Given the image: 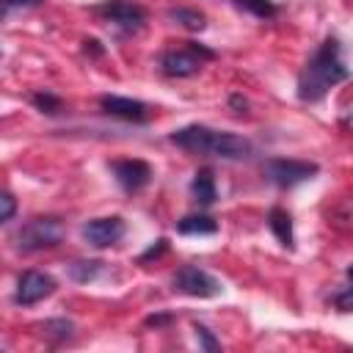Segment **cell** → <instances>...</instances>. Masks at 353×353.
Instances as JSON below:
<instances>
[{
	"label": "cell",
	"instance_id": "1",
	"mask_svg": "<svg viewBox=\"0 0 353 353\" xmlns=\"http://www.w3.org/2000/svg\"><path fill=\"white\" fill-rule=\"evenodd\" d=\"M345 77H347V66L342 61V47L336 39H325L298 74V97L303 102H317Z\"/></svg>",
	"mask_w": 353,
	"mask_h": 353
},
{
	"label": "cell",
	"instance_id": "2",
	"mask_svg": "<svg viewBox=\"0 0 353 353\" xmlns=\"http://www.w3.org/2000/svg\"><path fill=\"white\" fill-rule=\"evenodd\" d=\"M168 141L190 154H207V157H221V160H243L254 152L251 141L234 132L212 130L204 124H188L179 127L168 135Z\"/></svg>",
	"mask_w": 353,
	"mask_h": 353
},
{
	"label": "cell",
	"instance_id": "3",
	"mask_svg": "<svg viewBox=\"0 0 353 353\" xmlns=\"http://www.w3.org/2000/svg\"><path fill=\"white\" fill-rule=\"evenodd\" d=\"M63 223L61 218L55 215H39V218H30L28 223L19 226V232L14 234V245L22 251V254H33V251H44V248H52L63 240Z\"/></svg>",
	"mask_w": 353,
	"mask_h": 353
},
{
	"label": "cell",
	"instance_id": "4",
	"mask_svg": "<svg viewBox=\"0 0 353 353\" xmlns=\"http://www.w3.org/2000/svg\"><path fill=\"white\" fill-rule=\"evenodd\" d=\"M212 58H215V52L207 50L204 44L182 41V47H171L160 55V72L168 74V77H190Z\"/></svg>",
	"mask_w": 353,
	"mask_h": 353
},
{
	"label": "cell",
	"instance_id": "5",
	"mask_svg": "<svg viewBox=\"0 0 353 353\" xmlns=\"http://www.w3.org/2000/svg\"><path fill=\"white\" fill-rule=\"evenodd\" d=\"M171 287L176 292H182V295H190V298H215L223 290L221 281L212 273H207L204 268H199V265H182L171 276Z\"/></svg>",
	"mask_w": 353,
	"mask_h": 353
},
{
	"label": "cell",
	"instance_id": "6",
	"mask_svg": "<svg viewBox=\"0 0 353 353\" xmlns=\"http://www.w3.org/2000/svg\"><path fill=\"white\" fill-rule=\"evenodd\" d=\"M265 176L279 185V188H292V185H301L306 179H312L317 174V163H309V160H287V157H273L265 163Z\"/></svg>",
	"mask_w": 353,
	"mask_h": 353
},
{
	"label": "cell",
	"instance_id": "7",
	"mask_svg": "<svg viewBox=\"0 0 353 353\" xmlns=\"http://www.w3.org/2000/svg\"><path fill=\"white\" fill-rule=\"evenodd\" d=\"M94 11H97L102 19L113 22L116 28L127 30V33L141 30L143 22H146V8L138 6V3H132V0H105V3H99Z\"/></svg>",
	"mask_w": 353,
	"mask_h": 353
},
{
	"label": "cell",
	"instance_id": "8",
	"mask_svg": "<svg viewBox=\"0 0 353 353\" xmlns=\"http://www.w3.org/2000/svg\"><path fill=\"white\" fill-rule=\"evenodd\" d=\"M55 279L50 273H41V270H25L17 281V292H14V301L19 306H33L44 298H50L55 292Z\"/></svg>",
	"mask_w": 353,
	"mask_h": 353
},
{
	"label": "cell",
	"instance_id": "9",
	"mask_svg": "<svg viewBox=\"0 0 353 353\" xmlns=\"http://www.w3.org/2000/svg\"><path fill=\"white\" fill-rule=\"evenodd\" d=\"M127 226L119 215H108V218H94L88 223H83V237L88 245L94 248H108L113 243H119L124 237Z\"/></svg>",
	"mask_w": 353,
	"mask_h": 353
},
{
	"label": "cell",
	"instance_id": "10",
	"mask_svg": "<svg viewBox=\"0 0 353 353\" xmlns=\"http://www.w3.org/2000/svg\"><path fill=\"white\" fill-rule=\"evenodd\" d=\"M110 168H113V174H116V182H119L124 190H130V193L141 190V188L152 179V165H149L146 160H138V157L113 160Z\"/></svg>",
	"mask_w": 353,
	"mask_h": 353
},
{
	"label": "cell",
	"instance_id": "11",
	"mask_svg": "<svg viewBox=\"0 0 353 353\" xmlns=\"http://www.w3.org/2000/svg\"><path fill=\"white\" fill-rule=\"evenodd\" d=\"M99 108L108 116H116V119H124V121H138L141 124V121L149 119V108L141 99H132V97L105 94V97H99Z\"/></svg>",
	"mask_w": 353,
	"mask_h": 353
},
{
	"label": "cell",
	"instance_id": "12",
	"mask_svg": "<svg viewBox=\"0 0 353 353\" xmlns=\"http://www.w3.org/2000/svg\"><path fill=\"white\" fill-rule=\"evenodd\" d=\"M190 193H193V199H196L199 204H204V207L215 201L218 190H215V176H212L210 168H199V171H196L193 182H190Z\"/></svg>",
	"mask_w": 353,
	"mask_h": 353
},
{
	"label": "cell",
	"instance_id": "13",
	"mask_svg": "<svg viewBox=\"0 0 353 353\" xmlns=\"http://www.w3.org/2000/svg\"><path fill=\"white\" fill-rule=\"evenodd\" d=\"M268 223H270V232L276 234V240H279L284 248H292V245H295V243H292V218H290L287 210L273 207V210L268 212Z\"/></svg>",
	"mask_w": 353,
	"mask_h": 353
},
{
	"label": "cell",
	"instance_id": "14",
	"mask_svg": "<svg viewBox=\"0 0 353 353\" xmlns=\"http://www.w3.org/2000/svg\"><path fill=\"white\" fill-rule=\"evenodd\" d=\"M176 232H182V234H215L218 223L210 215H185L176 223Z\"/></svg>",
	"mask_w": 353,
	"mask_h": 353
},
{
	"label": "cell",
	"instance_id": "15",
	"mask_svg": "<svg viewBox=\"0 0 353 353\" xmlns=\"http://www.w3.org/2000/svg\"><path fill=\"white\" fill-rule=\"evenodd\" d=\"M168 19H174L176 25H182V28H188V30H201V28L207 25V19H204L201 11H196V8H185V6L171 8V11H168Z\"/></svg>",
	"mask_w": 353,
	"mask_h": 353
},
{
	"label": "cell",
	"instance_id": "16",
	"mask_svg": "<svg viewBox=\"0 0 353 353\" xmlns=\"http://www.w3.org/2000/svg\"><path fill=\"white\" fill-rule=\"evenodd\" d=\"M99 270H102V262H97V259H80V262H72L69 265V276L74 279V281H80V284H85V281H94L97 276H99Z\"/></svg>",
	"mask_w": 353,
	"mask_h": 353
},
{
	"label": "cell",
	"instance_id": "17",
	"mask_svg": "<svg viewBox=\"0 0 353 353\" xmlns=\"http://www.w3.org/2000/svg\"><path fill=\"white\" fill-rule=\"evenodd\" d=\"M234 6L248 11V14H254V17H259V19H270V17L279 14V8L270 0H234Z\"/></svg>",
	"mask_w": 353,
	"mask_h": 353
},
{
	"label": "cell",
	"instance_id": "18",
	"mask_svg": "<svg viewBox=\"0 0 353 353\" xmlns=\"http://www.w3.org/2000/svg\"><path fill=\"white\" fill-rule=\"evenodd\" d=\"M41 113H47V116H55V113H61L63 110V102L55 97V94H50V91H39V94H33V99H30Z\"/></svg>",
	"mask_w": 353,
	"mask_h": 353
},
{
	"label": "cell",
	"instance_id": "19",
	"mask_svg": "<svg viewBox=\"0 0 353 353\" xmlns=\"http://www.w3.org/2000/svg\"><path fill=\"white\" fill-rule=\"evenodd\" d=\"M41 331H44V336H55V339L61 342V339H66V336H72V331H74V325H72L69 320H47V323L41 325Z\"/></svg>",
	"mask_w": 353,
	"mask_h": 353
},
{
	"label": "cell",
	"instance_id": "20",
	"mask_svg": "<svg viewBox=\"0 0 353 353\" xmlns=\"http://www.w3.org/2000/svg\"><path fill=\"white\" fill-rule=\"evenodd\" d=\"M193 331H196V339L201 342V347H204V350H221V342L210 334V328H207V325L193 323Z\"/></svg>",
	"mask_w": 353,
	"mask_h": 353
},
{
	"label": "cell",
	"instance_id": "21",
	"mask_svg": "<svg viewBox=\"0 0 353 353\" xmlns=\"http://www.w3.org/2000/svg\"><path fill=\"white\" fill-rule=\"evenodd\" d=\"M334 306L339 312H353V287H345L342 292L334 295Z\"/></svg>",
	"mask_w": 353,
	"mask_h": 353
},
{
	"label": "cell",
	"instance_id": "22",
	"mask_svg": "<svg viewBox=\"0 0 353 353\" xmlns=\"http://www.w3.org/2000/svg\"><path fill=\"white\" fill-rule=\"evenodd\" d=\"M0 204H3V215H0V221H11L14 212H17V201H14V196H11V193H3Z\"/></svg>",
	"mask_w": 353,
	"mask_h": 353
},
{
	"label": "cell",
	"instance_id": "23",
	"mask_svg": "<svg viewBox=\"0 0 353 353\" xmlns=\"http://www.w3.org/2000/svg\"><path fill=\"white\" fill-rule=\"evenodd\" d=\"M39 3H44V0H6V11H11V8H30V6H39Z\"/></svg>",
	"mask_w": 353,
	"mask_h": 353
},
{
	"label": "cell",
	"instance_id": "24",
	"mask_svg": "<svg viewBox=\"0 0 353 353\" xmlns=\"http://www.w3.org/2000/svg\"><path fill=\"white\" fill-rule=\"evenodd\" d=\"M165 251V240H157V245H152L146 254H141V262H146V259H152V256H160Z\"/></svg>",
	"mask_w": 353,
	"mask_h": 353
},
{
	"label": "cell",
	"instance_id": "25",
	"mask_svg": "<svg viewBox=\"0 0 353 353\" xmlns=\"http://www.w3.org/2000/svg\"><path fill=\"white\" fill-rule=\"evenodd\" d=\"M347 276H350V281H353V265H350V268H347Z\"/></svg>",
	"mask_w": 353,
	"mask_h": 353
}]
</instances>
